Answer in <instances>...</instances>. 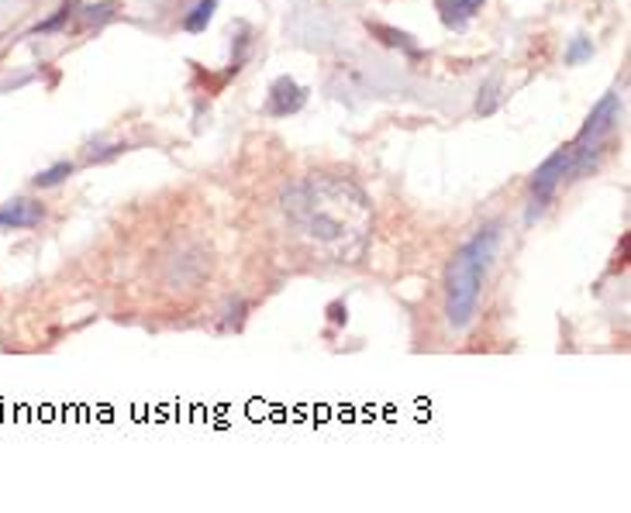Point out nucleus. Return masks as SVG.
Returning a JSON list of instances; mask_svg holds the SVG:
<instances>
[{
    "label": "nucleus",
    "instance_id": "0eeeda50",
    "mask_svg": "<svg viewBox=\"0 0 631 513\" xmlns=\"http://www.w3.org/2000/svg\"><path fill=\"white\" fill-rule=\"evenodd\" d=\"M486 0H441V21L449 28H462L466 18H473Z\"/></svg>",
    "mask_w": 631,
    "mask_h": 513
},
{
    "label": "nucleus",
    "instance_id": "f03ea898",
    "mask_svg": "<svg viewBox=\"0 0 631 513\" xmlns=\"http://www.w3.org/2000/svg\"><path fill=\"white\" fill-rule=\"evenodd\" d=\"M501 238H504L501 224L490 221L462 248H456V255L449 259V266H446V320L452 331H466L477 320L483 279L497 259Z\"/></svg>",
    "mask_w": 631,
    "mask_h": 513
},
{
    "label": "nucleus",
    "instance_id": "20e7f679",
    "mask_svg": "<svg viewBox=\"0 0 631 513\" xmlns=\"http://www.w3.org/2000/svg\"><path fill=\"white\" fill-rule=\"evenodd\" d=\"M573 176V159H570V149H555L539 170L531 176V207H528V221L539 218L546 207L552 203V197L559 194V186Z\"/></svg>",
    "mask_w": 631,
    "mask_h": 513
},
{
    "label": "nucleus",
    "instance_id": "423d86ee",
    "mask_svg": "<svg viewBox=\"0 0 631 513\" xmlns=\"http://www.w3.org/2000/svg\"><path fill=\"white\" fill-rule=\"evenodd\" d=\"M45 211H42V203L35 200H8V203H0V231H21V228H35L42 224Z\"/></svg>",
    "mask_w": 631,
    "mask_h": 513
},
{
    "label": "nucleus",
    "instance_id": "9b49d317",
    "mask_svg": "<svg viewBox=\"0 0 631 513\" xmlns=\"http://www.w3.org/2000/svg\"><path fill=\"white\" fill-rule=\"evenodd\" d=\"M594 59V42L587 35H576L570 42V49H566V66H580V62H587Z\"/></svg>",
    "mask_w": 631,
    "mask_h": 513
},
{
    "label": "nucleus",
    "instance_id": "9d476101",
    "mask_svg": "<svg viewBox=\"0 0 631 513\" xmlns=\"http://www.w3.org/2000/svg\"><path fill=\"white\" fill-rule=\"evenodd\" d=\"M501 107V86L497 80H490L486 86H480V101H477V114H483V118H490Z\"/></svg>",
    "mask_w": 631,
    "mask_h": 513
},
{
    "label": "nucleus",
    "instance_id": "39448f33",
    "mask_svg": "<svg viewBox=\"0 0 631 513\" xmlns=\"http://www.w3.org/2000/svg\"><path fill=\"white\" fill-rule=\"evenodd\" d=\"M303 104H308V90H303L297 80L290 77H279L273 86H269V97H266V114L269 118H290L297 114Z\"/></svg>",
    "mask_w": 631,
    "mask_h": 513
},
{
    "label": "nucleus",
    "instance_id": "f257e3e1",
    "mask_svg": "<svg viewBox=\"0 0 631 513\" xmlns=\"http://www.w3.org/2000/svg\"><path fill=\"white\" fill-rule=\"evenodd\" d=\"M279 207L294 235L335 263H356L369 242L372 203L353 179L303 176L287 186Z\"/></svg>",
    "mask_w": 631,
    "mask_h": 513
},
{
    "label": "nucleus",
    "instance_id": "4468645a",
    "mask_svg": "<svg viewBox=\"0 0 631 513\" xmlns=\"http://www.w3.org/2000/svg\"><path fill=\"white\" fill-rule=\"evenodd\" d=\"M332 320H335V324H345V307H342V303H332Z\"/></svg>",
    "mask_w": 631,
    "mask_h": 513
},
{
    "label": "nucleus",
    "instance_id": "f8f14e48",
    "mask_svg": "<svg viewBox=\"0 0 631 513\" xmlns=\"http://www.w3.org/2000/svg\"><path fill=\"white\" fill-rule=\"evenodd\" d=\"M372 32L383 35V42H387V45H393V49H404V53H411V56H421V49H417V45L411 42V35L397 32V28H383V25H377Z\"/></svg>",
    "mask_w": 631,
    "mask_h": 513
},
{
    "label": "nucleus",
    "instance_id": "1a4fd4ad",
    "mask_svg": "<svg viewBox=\"0 0 631 513\" xmlns=\"http://www.w3.org/2000/svg\"><path fill=\"white\" fill-rule=\"evenodd\" d=\"M69 176H73V162H56V166L42 170V173L35 176V186H38V190H49V186H59V183L69 179Z\"/></svg>",
    "mask_w": 631,
    "mask_h": 513
},
{
    "label": "nucleus",
    "instance_id": "7ed1b4c3",
    "mask_svg": "<svg viewBox=\"0 0 631 513\" xmlns=\"http://www.w3.org/2000/svg\"><path fill=\"white\" fill-rule=\"evenodd\" d=\"M618 121H621V97H618V90H611V93H604L600 104L590 110V118L583 121L580 135L566 145L570 159H573V176H583V173L594 170V162H597L607 138L615 135Z\"/></svg>",
    "mask_w": 631,
    "mask_h": 513
},
{
    "label": "nucleus",
    "instance_id": "ddd939ff",
    "mask_svg": "<svg viewBox=\"0 0 631 513\" xmlns=\"http://www.w3.org/2000/svg\"><path fill=\"white\" fill-rule=\"evenodd\" d=\"M69 14H73V8H69V4H66V8H62V11H59L56 18H49V21H42V25L35 28V35H45V32H56V28L62 25V21L69 18Z\"/></svg>",
    "mask_w": 631,
    "mask_h": 513
},
{
    "label": "nucleus",
    "instance_id": "6e6552de",
    "mask_svg": "<svg viewBox=\"0 0 631 513\" xmlns=\"http://www.w3.org/2000/svg\"><path fill=\"white\" fill-rule=\"evenodd\" d=\"M215 11H218V0H197V4H194L191 11H186L183 28L191 32V35L207 32V25H210V18H215Z\"/></svg>",
    "mask_w": 631,
    "mask_h": 513
}]
</instances>
